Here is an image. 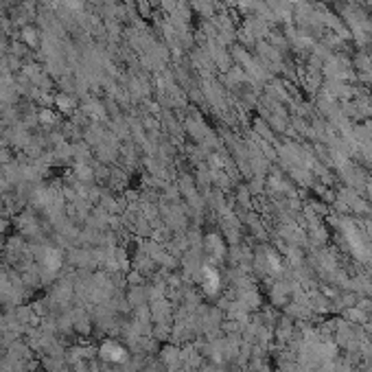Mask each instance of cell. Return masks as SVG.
<instances>
[{
    "label": "cell",
    "mask_w": 372,
    "mask_h": 372,
    "mask_svg": "<svg viewBox=\"0 0 372 372\" xmlns=\"http://www.w3.org/2000/svg\"><path fill=\"white\" fill-rule=\"evenodd\" d=\"M103 357L110 361H123L125 359V352L119 348L116 344H105L103 346Z\"/></svg>",
    "instance_id": "6da1fadb"
},
{
    "label": "cell",
    "mask_w": 372,
    "mask_h": 372,
    "mask_svg": "<svg viewBox=\"0 0 372 372\" xmlns=\"http://www.w3.org/2000/svg\"><path fill=\"white\" fill-rule=\"evenodd\" d=\"M57 105H60V110H68L72 103H70V99H68V96H57Z\"/></svg>",
    "instance_id": "7a4b0ae2"
}]
</instances>
